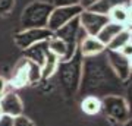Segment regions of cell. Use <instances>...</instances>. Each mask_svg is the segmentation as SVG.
<instances>
[{"label":"cell","mask_w":132,"mask_h":126,"mask_svg":"<svg viewBox=\"0 0 132 126\" xmlns=\"http://www.w3.org/2000/svg\"><path fill=\"white\" fill-rule=\"evenodd\" d=\"M125 82L116 76L107 62L106 52L97 56L84 57L82 75L78 94L82 97L94 95L104 98L107 95H123Z\"/></svg>","instance_id":"1"},{"label":"cell","mask_w":132,"mask_h":126,"mask_svg":"<svg viewBox=\"0 0 132 126\" xmlns=\"http://www.w3.org/2000/svg\"><path fill=\"white\" fill-rule=\"evenodd\" d=\"M82 60L84 57L81 56L79 50L65 62H59L56 69L57 79L60 84V88L68 98L75 97L79 89V82H81V75H82Z\"/></svg>","instance_id":"2"},{"label":"cell","mask_w":132,"mask_h":126,"mask_svg":"<svg viewBox=\"0 0 132 126\" xmlns=\"http://www.w3.org/2000/svg\"><path fill=\"white\" fill-rule=\"evenodd\" d=\"M53 6L48 2H31L28 6H25L21 15V25L22 29L29 28H47V22Z\"/></svg>","instance_id":"3"},{"label":"cell","mask_w":132,"mask_h":126,"mask_svg":"<svg viewBox=\"0 0 132 126\" xmlns=\"http://www.w3.org/2000/svg\"><path fill=\"white\" fill-rule=\"evenodd\" d=\"M101 112L118 123H125L129 119V107L123 95H107L101 98Z\"/></svg>","instance_id":"4"},{"label":"cell","mask_w":132,"mask_h":126,"mask_svg":"<svg viewBox=\"0 0 132 126\" xmlns=\"http://www.w3.org/2000/svg\"><path fill=\"white\" fill-rule=\"evenodd\" d=\"M81 12H82V7L79 5L53 7L50 18H48V22H47V28L52 32H56L57 29H60L69 21H72L73 18H78Z\"/></svg>","instance_id":"5"},{"label":"cell","mask_w":132,"mask_h":126,"mask_svg":"<svg viewBox=\"0 0 132 126\" xmlns=\"http://www.w3.org/2000/svg\"><path fill=\"white\" fill-rule=\"evenodd\" d=\"M53 35V32L48 28H29V29H22L19 32L15 34V44L21 50H27L28 47L37 44L41 41H47L48 38Z\"/></svg>","instance_id":"6"},{"label":"cell","mask_w":132,"mask_h":126,"mask_svg":"<svg viewBox=\"0 0 132 126\" xmlns=\"http://www.w3.org/2000/svg\"><path fill=\"white\" fill-rule=\"evenodd\" d=\"M78 19H79L81 28L84 29V32L87 35H94V37H97L100 29L110 21L109 16L95 13L93 10H82L78 16Z\"/></svg>","instance_id":"7"},{"label":"cell","mask_w":132,"mask_h":126,"mask_svg":"<svg viewBox=\"0 0 132 126\" xmlns=\"http://www.w3.org/2000/svg\"><path fill=\"white\" fill-rule=\"evenodd\" d=\"M53 35L59 37L60 40L69 44V46H73V47H78V43L82 40V38L87 35L84 32V29L81 28V23H79V19L78 18H73L72 21L63 25L60 29H57L56 32H53Z\"/></svg>","instance_id":"8"},{"label":"cell","mask_w":132,"mask_h":126,"mask_svg":"<svg viewBox=\"0 0 132 126\" xmlns=\"http://www.w3.org/2000/svg\"><path fill=\"white\" fill-rule=\"evenodd\" d=\"M106 56H107L109 65H110L112 70L116 73V76H118L120 81L126 82V81L132 76L129 59L125 57L120 52H110V50H106Z\"/></svg>","instance_id":"9"},{"label":"cell","mask_w":132,"mask_h":126,"mask_svg":"<svg viewBox=\"0 0 132 126\" xmlns=\"http://www.w3.org/2000/svg\"><path fill=\"white\" fill-rule=\"evenodd\" d=\"M47 46H48V52L52 53V54H54V56L59 59V62L69 60V59L76 53V50H78V47L66 44L63 40H60V38L56 37V35H52V37L48 38Z\"/></svg>","instance_id":"10"},{"label":"cell","mask_w":132,"mask_h":126,"mask_svg":"<svg viewBox=\"0 0 132 126\" xmlns=\"http://www.w3.org/2000/svg\"><path fill=\"white\" fill-rule=\"evenodd\" d=\"M2 113L10 117H18L24 114V103L16 93H6L0 100Z\"/></svg>","instance_id":"11"},{"label":"cell","mask_w":132,"mask_h":126,"mask_svg":"<svg viewBox=\"0 0 132 126\" xmlns=\"http://www.w3.org/2000/svg\"><path fill=\"white\" fill-rule=\"evenodd\" d=\"M78 50H79L82 57H91L104 53L106 52V46L94 35H85L78 43Z\"/></svg>","instance_id":"12"},{"label":"cell","mask_w":132,"mask_h":126,"mask_svg":"<svg viewBox=\"0 0 132 126\" xmlns=\"http://www.w3.org/2000/svg\"><path fill=\"white\" fill-rule=\"evenodd\" d=\"M24 54H25V59H28V60L37 63L38 66H43L44 62H46V57H47V54H48L47 41L37 43V44L28 47L27 50H24Z\"/></svg>","instance_id":"13"},{"label":"cell","mask_w":132,"mask_h":126,"mask_svg":"<svg viewBox=\"0 0 132 126\" xmlns=\"http://www.w3.org/2000/svg\"><path fill=\"white\" fill-rule=\"evenodd\" d=\"M131 2L129 0H98L94 6H91L88 10H93L95 13L104 15V16H109V13L118 7V6H129Z\"/></svg>","instance_id":"14"},{"label":"cell","mask_w":132,"mask_h":126,"mask_svg":"<svg viewBox=\"0 0 132 126\" xmlns=\"http://www.w3.org/2000/svg\"><path fill=\"white\" fill-rule=\"evenodd\" d=\"M123 29H125V27H123V25L109 21V22L104 25L103 28L100 29V32L97 34V38H98L100 41L103 43L104 46L107 47L109 43L112 41V40H113V38L116 37L119 32H120V31H123Z\"/></svg>","instance_id":"15"},{"label":"cell","mask_w":132,"mask_h":126,"mask_svg":"<svg viewBox=\"0 0 132 126\" xmlns=\"http://www.w3.org/2000/svg\"><path fill=\"white\" fill-rule=\"evenodd\" d=\"M81 110L87 116H95L101 112V98L94 95H87L81 100Z\"/></svg>","instance_id":"16"},{"label":"cell","mask_w":132,"mask_h":126,"mask_svg":"<svg viewBox=\"0 0 132 126\" xmlns=\"http://www.w3.org/2000/svg\"><path fill=\"white\" fill-rule=\"evenodd\" d=\"M28 84V70H27V59H22L19 62L13 72L12 85L15 88H22Z\"/></svg>","instance_id":"17"},{"label":"cell","mask_w":132,"mask_h":126,"mask_svg":"<svg viewBox=\"0 0 132 126\" xmlns=\"http://www.w3.org/2000/svg\"><path fill=\"white\" fill-rule=\"evenodd\" d=\"M129 41H131V32L125 28L123 31H120L112 41L109 43L107 47H106V50H110V52H120Z\"/></svg>","instance_id":"18"},{"label":"cell","mask_w":132,"mask_h":126,"mask_svg":"<svg viewBox=\"0 0 132 126\" xmlns=\"http://www.w3.org/2000/svg\"><path fill=\"white\" fill-rule=\"evenodd\" d=\"M57 65H59V59H57L54 54L48 52L47 57H46V62L44 65L41 66V75H43V81L52 78L53 75L56 73V69H57Z\"/></svg>","instance_id":"19"},{"label":"cell","mask_w":132,"mask_h":126,"mask_svg":"<svg viewBox=\"0 0 132 126\" xmlns=\"http://www.w3.org/2000/svg\"><path fill=\"white\" fill-rule=\"evenodd\" d=\"M109 19L112 22L120 23L123 27H126V23L129 22V18H128V6H118V7H114L109 13Z\"/></svg>","instance_id":"20"},{"label":"cell","mask_w":132,"mask_h":126,"mask_svg":"<svg viewBox=\"0 0 132 126\" xmlns=\"http://www.w3.org/2000/svg\"><path fill=\"white\" fill-rule=\"evenodd\" d=\"M27 70H28V84H38L43 81L41 75V66L27 59Z\"/></svg>","instance_id":"21"},{"label":"cell","mask_w":132,"mask_h":126,"mask_svg":"<svg viewBox=\"0 0 132 126\" xmlns=\"http://www.w3.org/2000/svg\"><path fill=\"white\" fill-rule=\"evenodd\" d=\"M123 98L126 100V103H128V107H129V117H131L132 116V76L125 82Z\"/></svg>","instance_id":"22"},{"label":"cell","mask_w":132,"mask_h":126,"mask_svg":"<svg viewBox=\"0 0 132 126\" xmlns=\"http://www.w3.org/2000/svg\"><path fill=\"white\" fill-rule=\"evenodd\" d=\"M13 6H15V0H0V16L7 15L13 9Z\"/></svg>","instance_id":"23"},{"label":"cell","mask_w":132,"mask_h":126,"mask_svg":"<svg viewBox=\"0 0 132 126\" xmlns=\"http://www.w3.org/2000/svg\"><path fill=\"white\" fill-rule=\"evenodd\" d=\"M13 126H35L34 122L27 116H18V117H13Z\"/></svg>","instance_id":"24"},{"label":"cell","mask_w":132,"mask_h":126,"mask_svg":"<svg viewBox=\"0 0 132 126\" xmlns=\"http://www.w3.org/2000/svg\"><path fill=\"white\" fill-rule=\"evenodd\" d=\"M53 7H59V6H73L78 5L79 0H47Z\"/></svg>","instance_id":"25"},{"label":"cell","mask_w":132,"mask_h":126,"mask_svg":"<svg viewBox=\"0 0 132 126\" xmlns=\"http://www.w3.org/2000/svg\"><path fill=\"white\" fill-rule=\"evenodd\" d=\"M97 2H98V0H79V2H78V5L82 7V10H88L91 6H94Z\"/></svg>","instance_id":"26"},{"label":"cell","mask_w":132,"mask_h":126,"mask_svg":"<svg viewBox=\"0 0 132 126\" xmlns=\"http://www.w3.org/2000/svg\"><path fill=\"white\" fill-rule=\"evenodd\" d=\"M0 126H13V117L7 116V114H2L0 116Z\"/></svg>","instance_id":"27"},{"label":"cell","mask_w":132,"mask_h":126,"mask_svg":"<svg viewBox=\"0 0 132 126\" xmlns=\"http://www.w3.org/2000/svg\"><path fill=\"white\" fill-rule=\"evenodd\" d=\"M6 93H7V81L3 76H0V100L3 98Z\"/></svg>","instance_id":"28"},{"label":"cell","mask_w":132,"mask_h":126,"mask_svg":"<svg viewBox=\"0 0 132 126\" xmlns=\"http://www.w3.org/2000/svg\"><path fill=\"white\" fill-rule=\"evenodd\" d=\"M120 53H122V54H123L125 57L131 59V57H132V43H131V41L128 43L126 46H125V47L122 48V50H120Z\"/></svg>","instance_id":"29"},{"label":"cell","mask_w":132,"mask_h":126,"mask_svg":"<svg viewBox=\"0 0 132 126\" xmlns=\"http://www.w3.org/2000/svg\"><path fill=\"white\" fill-rule=\"evenodd\" d=\"M128 18H129V22H132V3L128 6Z\"/></svg>","instance_id":"30"},{"label":"cell","mask_w":132,"mask_h":126,"mask_svg":"<svg viewBox=\"0 0 132 126\" xmlns=\"http://www.w3.org/2000/svg\"><path fill=\"white\" fill-rule=\"evenodd\" d=\"M125 28H126L128 31L131 32V35H132V22H128V23H126V27H125Z\"/></svg>","instance_id":"31"},{"label":"cell","mask_w":132,"mask_h":126,"mask_svg":"<svg viewBox=\"0 0 132 126\" xmlns=\"http://www.w3.org/2000/svg\"><path fill=\"white\" fill-rule=\"evenodd\" d=\"M123 126H132V116L129 117V119H128V120L125 122V123H123Z\"/></svg>","instance_id":"32"},{"label":"cell","mask_w":132,"mask_h":126,"mask_svg":"<svg viewBox=\"0 0 132 126\" xmlns=\"http://www.w3.org/2000/svg\"><path fill=\"white\" fill-rule=\"evenodd\" d=\"M129 63H131V70H132V57L129 59Z\"/></svg>","instance_id":"33"},{"label":"cell","mask_w":132,"mask_h":126,"mask_svg":"<svg viewBox=\"0 0 132 126\" xmlns=\"http://www.w3.org/2000/svg\"><path fill=\"white\" fill-rule=\"evenodd\" d=\"M2 114H3V113H2V107H0V116H2Z\"/></svg>","instance_id":"34"},{"label":"cell","mask_w":132,"mask_h":126,"mask_svg":"<svg viewBox=\"0 0 132 126\" xmlns=\"http://www.w3.org/2000/svg\"><path fill=\"white\" fill-rule=\"evenodd\" d=\"M131 43H132V35H131Z\"/></svg>","instance_id":"35"},{"label":"cell","mask_w":132,"mask_h":126,"mask_svg":"<svg viewBox=\"0 0 132 126\" xmlns=\"http://www.w3.org/2000/svg\"><path fill=\"white\" fill-rule=\"evenodd\" d=\"M129 2H131V3H132V0H129Z\"/></svg>","instance_id":"36"}]
</instances>
